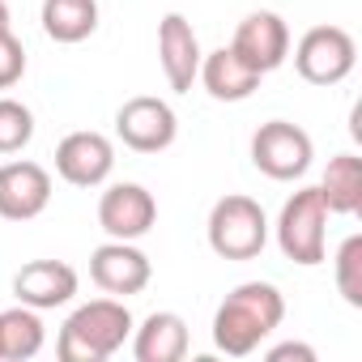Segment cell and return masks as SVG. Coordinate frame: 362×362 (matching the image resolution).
<instances>
[{"label":"cell","instance_id":"obj_12","mask_svg":"<svg viewBox=\"0 0 362 362\" xmlns=\"http://www.w3.org/2000/svg\"><path fill=\"white\" fill-rule=\"evenodd\" d=\"M52 205V175L39 162H5L0 166V218L30 222Z\"/></svg>","mask_w":362,"mask_h":362},{"label":"cell","instance_id":"obj_11","mask_svg":"<svg viewBox=\"0 0 362 362\" xmlns=\"http://www.w3.org/2000/svg\"><path fill=\"white\" fill-rule=\"evenodd\" d=\"M201 39L192 30V22L184 13H166L158 22V64L166 73V86L175 94H188L197 86V73H201Z\"/></svg>","mask_w":362,"mask_h":362},{"label":"cell","instance_id":"obj_20","mask_svg":"<svg viewBox=\"0 0 362 362\" xmlns=\"http://www.w3.org/2000/svg\"><path fill=\"white\" fill-rule=\"evenodd\" d=\"M332 277H337V294H341L349 307H362V235H349V239L337 247Z\"/></svg>","mask_w":362,"mask_h":362},{"label":"cell","instance_id":"obj_18","mask_svg":"<svg viewBox=\"0 0 362 362\" xmlns=\"http://www.w3.org/2000/svg\"><path fill=\"white\" fill-rule=\"evenodd\" d=\"M39 22L52 43H86L98 30V0H43Z\"/></svg>","mask_w":362,"mask_h":362},{"label":"cell","instance_id":"obj_3","mask_svg":"<svg viewBox=\"0 0 362 362\" xmlns=\"http://www.w3.org/2000/svg\"><path fill=\"white\" fill-rule=\"evenodd\" d=\"M205 235H209L214 256H222V260H256L264 252V243H269V218H264L260 201H252L243 192H230L209 209Z\"/></svg>","mask_w":362,"mask_h":362},{"label":"cell","instance_id":"obj_8","mask_svg":"<svg viewBox=\"0 0 362 362\" xmlns=\"http://www.w3.org/2000/svg\"><path fill=\"white\" fill-rule=\"evenodd\" d=\"M153 222H158V201L141 184H111L98 197V226L107 230V239L136 243L153 230Z\"/></svg>","mask_w":362,"mask_h":362},{"label":"cell","instance_id":"obj_17","mask_svg":"<svg viewBox=\"0 0 362 362\" xmlns=\"http://www.w3.org/2000/svg\"><path fill=\"white\" fill-rule=\"evenodd\" d=\"M315 188H320L328 214L354 218V214L362 209V158H358V153H337V158H328L324 179H320Z\"/></svg>","mask_w":362,"mask_h":362},{"label":"cell","instance_id":"obj_2","mask_svg":"<svg viewBox=\"0 0 362 362\" xmlns=\"http://www.w3.org/2000/svg\"><path fill=\"white\" fill-rule=\"evenodd\" d=\"M132 328H136V320L124 298H111V294L90 298L64 320V328L56 337V354H60V362H107L111 354L124 349Z\"/></svg>","mask_w":362,"mask_h":362},{"label":"cell","instance_id":"obj_1","mask_svg":"<svg viewBox=\"0 0 362 362\" xmlns=\"http://www.w3.org/2000/svg\"><path fill=\"white\" fill-rule=\"evenodd\" d=\"M281 320H286L281 290L273 281H243L214 311V345L226 358H247L281 328Z\"/></svg>","mask_w":362,"mask_h":362},{"label":"cell","instance_id":"obj_10","mask_svg":"<svg viewBox=\"0 0 362 362\" xmlns=\"http://www.w3.org/2000/svg\"><path fill=\"white\" fill-rule=\"evenodd\" d=\"M153 277V264L149 256L136 247V243H124V239H111L103 247H94L90 256V281L111 294V298H128V294H141Z\"/></svg>","mask_w":362,"mask_h":362},{"label":"cell","instance_id":"obj_9","mask_svg":"<svg viewBox=\"0 0 362 362\" xmlns=\"http://www.w3.org/2000/svg\"><path fill=\"white\" fill-rule=\"evenodd\" d=\"M111 170H115V145L103 132L81 128L56 145V175L73 188H98L111 179Z\"/></svg>","mask_w":362,"mask_h":362},{"label":"cell","instance_id":"obj_4","mask_svg":"<svg viewBox=\"0 0 362 362\" xmlns=\"http://www.w3.org/2000/svg\"><path fill=\"white\" fill-rule=\"evenodd\" d=\"M277 247L286 260L303 264V269H315L324 264V252H328V205L320 197V188H298L281 214H277Z\"/></svg>","mask_w":362,"mask_h":362},{"label":"cell","instance_id":"obj_15","mask_svg":"<svg viewBox=\"0 0 362 362\" xmlns=\"http://www.w3.org/2000/svg\"><path fill=\"white\" fill-rule=\"evenodd\" d=\"M197 81L205 86V94L214 103H243L260 90V73L235 52V47H218L209 56H201V73Z\"/></svg>","mask_w":362,"mask_h":362},{"label":"cell","instance_id":"obj_14","mask_svg":"<svg viewBox=\"0 0 362 362\" xmlns=\"http://www.w3.org/2000/svg\"><path fill=\"white\" fill-rule=\"evenodd\" d=\"M77 286H81V277H77V269L64 264V260H30V264H22L18 277H13L18 303H26V307H35V311L69 307V303L77 298Z\"/></svg>","mask_w":362,"mask_h":362},{"label":"cell","instance_id":"obj_7","mask_svg":"<svg viewBox=\"0 0 362 362\" xmlns=\"http://www.w3.org/2000/svg\"><path fill=\"white\" fill-rule=\"evenodd\" d=\"M115 136L132 153H162L179 136V115H175V107L166 98L136 94L115 111Z\"/></svg>","mask_w":362,"mask_h":362},{"label":"cell","instance_id":"obj_24","mask_svg":"<svg viewBox=\"0 0 362 362\" xmlns=\"http://www.w3.org/2000/svg\"><path fill=\"white\" fill-rule=\"evenodd\" d=\"M0 30H9V5L0 0Z\"/></svg>","mask_w":362,"mask_h":362},{"label":"cell","instance_id":"obj_13","mask_svg":"<svg viewBox=\"0 0 362 362\" xmlns=\"http://www.w3.org/2000/svg\"><path fill=\"white\" fill-rule=\"evenodd\" d=\"M230 47L264 77V73H273V69H281V64L290 60V26H286L277 13H269V9L247 13V18L239 22V30H235Z\"/></svg>","mask_w":362,"mask_h":362},{"label":"cell","instance_id":"obj_16","mask_svg":"<svg viewBox=\"0 0 362 362\" xmlns=\"http://www.w3.org/2000/svg\"><path fill=\"white\" fill-rule=\"evenodd\" d=\"M132 358L136 362H179L188 358V324L179 311H153L132 328Z\"/></svg>","mask_w":362,"mask_h":362},{"label":"cell","instance_id":"obj_23","mask_svg":"<svg viewBox=\"0 0 362 362\" xmlns=\"http://www.w3.org/2000/svg\"><path fill=\"white\" fill-rule=\"evenodd\" d=\"M290 358H298V362H315V349L303 345V341H281V345L269 349V362H290Z\"/></svg>","mask_w":362,"mask_h":362},{"label":"cell","instance_id":"obj_6","mask_svg":"<svg viewBox=\"0 0 362 362\" xmlns=\"http://www.w3.org/2000/svg\"><path fill=\"white\" fill-rule=\"evenodd\" d=\"M354 64H358V43L341 26H311L294 47V69L311 86H337L354 73Z\"/></svg>","mask_w":362,"mask_h":362},{"label":"cell","instance_id":"obj_22","mask_svg":"<svg viewBox=\"0 0 362 362\" xmlns=\"http://www.w3.org/2000/svg\"><path fill=\"white\" fill-rule=\"evenodd\" d=\"M26 77V47L13 30H0V90H13Z\"/></svg>","mask_w":362,"mask_h":362},{"label":"cell","instance_id":"obj_5","mask_svg":"<svg viewBox=\"0 0 362 362\" xmlns=\"http://www.w3.org/2000/svg\"><path fill=\"white\" fill-rule=\"evenodd\" d=\"M315 145L307 136V128L290 124V119H269L256 128L252 136V166L277 184H290V179H303L311 170Z\"/></svg>","mask_w":362,"mask_h":362},{"label":"cell","instance_id":"obj_19","mask_svg":"<svg viewBox=\"0 0 362 362\" xmlns=\"http://www.w3.org/2000/svg\"><path fill=\"white\" fill-rule=\"evenodd\" d=\"M43 345H47V328H43V320H39L35 307L18 303V307H9V311H0V358L26 362V358H35Z\"/></svg>","mask_w":362,"mask_h":362},{"label":"cell","instance_id":"obj_21","mask_svg":"<svg viewBox=\"0 0 362 362\" xmlns=\"http://www.w3.org/2000/svg\"><path fill=\"white\" fill-rule=\"evenodd\" d=\"M35 141V111L18 98H0V153H22Z\"/></svg>","mask_w":362,"mask_h":362}]
</instances>
